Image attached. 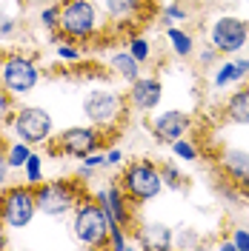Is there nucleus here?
<instances>
[{"mask_svg": "<svg viewBox=\"0 0 249 251\" xmlns=\"http://www.w3.org/2000/svg\"><path fill=\"white\" fill-rule=\"evenodd\" d=\"M37 214V197L31 186H9L0 191V223L12 231L26 228Z\"/></svg>", "mask_w": 249, "mask_h": 251, "instance_id": "f257e3e1", "label": "nucleus"}, {"mask_svg": "<svg viewBox=\"0 0 249 251\" xmlns=\"http://www.w3.org/2000/svg\"><path fill=\"white\" fill-rule=\"evenodd\" d=\"M9 126H12L17 140L29 143V146H40L52 137L55 120L43 106H20V109H15V117Z\"/></svg>", "mask_w": 249, "mask_h": 251, "instance_id": "f03ea898", "label": "nucleus"}, {"mask_svg": "<svg viewBox=\"0 0 249 251\" xmlns=\"http://www.w3.org/2000/svg\"><path fill=\"white\" fill-rule=\"evenodd\" d=\"M72 231L80 246H103V240L109 237L112 226L106 211L100 203H80L75 205V220H72Z\"/></svg>", "mask_w": 249, "mask_h": 251, "instance_id": "7ed1b4c3", "label": "nucleus"}, {"mask_svg": "<svg viewBox=\"0 0 249 251\" xmlns=\"http://www.w3.org/2000/svg\"><path fill=\"white\" fill-rule=\"evenodd\" d=\"M0 83L15 97H26V94H31L37 89L40 72H37V66H34L31 57H26V54H9L0 63Z\"/></svg>", "mask_w": 249, "mask_h": 251, "instance_id": "20e7f679", "label": "nucleus"}, {"mask_svg": "<svg viewBox=\"0 0 249 251\" xmlns=\"http://www.w3.org/2000/svg\"><path fill=\"white\" fill-rule=\"evenodd\" d=\"M94 26H97V12L89 0H66L61 6V23L58 29L75 40H83L94 34Z\"/></svg>", "mask_w": 249, "mask_h": 251, "instance_id": "39448f33", "label": "nucleus"}, {"mask_svg": "<svg viewBox=\"0 0 249 251\" xmlns=\"http://www.w3.org/2000/svg\"><path fill=\"white\" fill-rule=\"evenodd\" d=\"M124 188L135 200H152L163 188V174L152 163H132L124 174Z\"/></svg>", "mask_w": 249, "mask_h": 251, "instance_id": "423d86ee", "label": "nucleus"}, {"mask_svg": "<svg viewBox=\"0 0 249 251\" xmlns=\"http://www.w3.org/2000/svg\"><path fill=\"white\" fill-rule=\"evenodd\" d=\"M34 197H37V211L43 217H66L78 203L72 186H66V183H43V186L37 183Z\"/></svg>", "mask_w": 249, "mask_h": 251, "instance_id": "0eeeda50", "label": "nucleus"}, {"mask_svg": "<svg viewBox=\"0 0 249 251\" xmlns=\"http://www.w3.org/2000/svg\"><path fill=\"white\" fill-rule=\"evenodd\" d=\"M121 111H124V100H121V94H115V92L94 89V92H89L86 97H83V114L89 117L92 126L118 123Z\"/></svg>", "mask_w": 249, "mask_h": 251, "instance_id": "6e6552de", "label": "nucleus"}, {"mask_svg": "<svg viewBox=\"0 0 249 251\" xmlns=\"http://www.w3.org/2000/svg\"><path fill=\"white\" fill-rule=\"evenodd\" d=\"M97 146H100L97 126H69L58 137V151H63L69 157H86L92 154Z\"/></svg>", "mask_w": 249, "mask_h": 251, "instance_id": "1a4fd4ad", "label": "nucleus"}, {"mask_svg": "<svg viewBox=\"0 0 249 251\" xmlns=\"http://www.w3.org/2000/svg\"><path fill=\"white\" fill-rule=\"evenodd\" d=\"M247 37H249V26L241 17H218L215 26H212V46L223 54H232L238 49H244Z\"/></svg>", "mask_w": 249, "mask_h": 251, "instance_id": "9d476101", "label": "nucleus"}, {"mask_svg": "<svg viewBox=\"0 0 249 251\" xmlns=\"http://www.w3.org/2000/svg\"><path fill=\"white\" fill-rule=\"evenodd\" d=\"M160 97H163V89H160V83L155 77H138L132 80V92H129V100H132V106L140 111H152L160 103Z\"/></svg>", "mask_w": 249, "mask_h": 251, "instance_id": "9b49d317", "label": "nucleus"}, {"mask_svg": "<svg viewBox=\"0 0 249 251\" xmlns=\"http://www.w3.org/2000/svg\"><path fill=\"white\" fill-rule=\"evenodd\" d=\"M187 128H189V114H184V111H163V114H157L155 120H152L155 137L169 140V143H175L178 137H184Z\"/></svg>", "mask_w": 249, "mask_h": 251, "instance_id": "f8f14e48", "label": "nucleus"}, {"mask_svg": "<svg viewBox=\"0 0 249 251\" xmlns=\"http://www.w3.org/2000/svg\"><path fill=\"white\" fill-rule=\"evenodd\" d=\"M97 203H100V208L106 211V217H109V226H112V228H115V226H126L129 211H126L124 197H121V191H118L115 186L106 188V191H100V194H97Z\"/></svg>", "mask_w": 249, "mask_h": 251, "instance_id": "ddd939ff", "label": "nucleus"}, {"mask_svg": "<svg viewBox=\"0 0 249 251\" xmlns=\"http://www.w3.org/2000/svg\"><path fill=\"white\" fill-rule=\"evenodd\" d=\"M143 234V240H140V246L143 249H157V251H166L172 246V231L166 228V226H149L146 231H140Z\"/></svg>", "mask_w": 249, "mask_h": 251, "instance_id": "4468645a", "label": "nucleus"}, {"mask_svg": "<svg viewBox=\"0 0 249 251\" xmlns=\"http://www.w3.org/2000/svg\"><path fill=\"white\" fill-rule=\"evenodd\" d=\"M226 114L232 123L247 126L249 123V89H241L229 97V106H226Z\"/></svg>", "mask_w": 249, "mask_h": 251, "instance_id": "2eb2a0df", "label": "nucleus"}, {"mask_svg": "<svg viewBox=\"0 0 249 251\" xmlns=\"http://www.w3.org/2000/svg\"><path fill=\"white\" fill-rule=\"evenodd\" d=\"M249 72V60H235V63H226V66H220V72L215 75V86L223 89L226 83H232V80H241L247 77Z\"/></svg>", "mask_w": 249, "mask_h": 251, "instance_id": "dca6fc26", "label": "nucleus"}, {"mask_svg": "<svg viewBox=\"0 0 249 251\" xmlns=\"http://www.w3.org/2000/svg\"><path fill=\"white\" fill-rule=\"evenodd\" d=\"M109 66L126 80H138V60L129 54V51H118V54H112Z\"/></svg>", "mask_w": 249, "mask_h": 251, "instance_id": "f3484780", "label": "nucleus"}, {"mask_svg": "<svg viewBox=\"0 0 249 251\" xmlns=\"http://www.w3.org/2000/svg\"><path fill=\"white\" fill-rule=\"evenodd\" d=\"M223 166H226L232 174L244 177V180L249 177V154H247V151H226V157H223Z\"/></svg>", "mask_w": 249, "mask_h": 251, "instance_id": "a211bd4d", "label": "nucleus"}, {"mask_svg": "<svg viewBox=\"0 0 249 251\" xmlns=\"http://www.w3.org/2000/svg\"><path fill=\"white\" fill-rule=\"evenodd\" d=\"M29 157H31V146L23 143V140H15L12 146H9V151H6V160H9L12 169H23Z\"/></svg>", "mask_w": 249, "mask_h": 251, "instance_id": "6ab92c4d", "label": "nucleus"}, {"mask_svg": "<svg viewBox=\"0 0 249 251\" xmlns=\"http://www.w3.org/2000/svg\"><path fill=\"white\" fill-rule=\"evenodd\" d=\"M166 37H169V43L175 46V51H178L181 57L192 54V37H189L187 31H181V29H175V26H169V29H166Z\"/></svg>", "mask_w": 249, "mask_h": 251, "instance_id": "aec40b11", "label": "nucleus"}, {"mask_svg": "<svg viewBox=\"0 0 249 251\" xmlns=\"http://www.w3.org/2000/svg\"><path fill=\"white\" fill-rule=\"evenodd\" d=\"M23 172H26V183H29V186L43 183V157L31 151V157L26 160V166H23Z\"/></svg>", "mask_w": 249, "mask_h": 251, "instance_id": "412c9836", "label": "nucleus"}, {"mask_svg": "<svg viewBox=\"0 0 249 251\" xmlns=\"http://www.w3.org/2000/svg\"><path fill=\"white\" fill-rule=\"evenodd\" d=\"M12 117H15V94L0 83V126L12 123Z\"/></svg>", "mask_w": 249, "mask_h": 251, "instance_id": "4be33fe9", "label": "nucleus"}, {"mask_svg": "<svg viewBox=\"0 0 249 251\" xmlns=\"http://www.w3.org/2000/svg\"><path fill=\"white\" fill-rule=\"evenodd\" d=\"M103 6H106V12L112 17H126L135 12V6H138V0H103Z\"/></svg>", "mask_w": 249, "mask_h": 251, "instance_id": "5701e85b", "label": "nucleus"}, {"mask_svg": "<svg viewBox=\"0 0 249 251\" xmlns=\"http://www.w3.org/2000/svg\"><path fill=\"white\" fill-rule=\"evenodd\" d=\"M40 23L46 26V29H58V23H61V6L55 3V6H46L43 12H40Z\"/></svg>", "mask_w": 249, "mask_h": 251, "instance_id": "b1692460", "label": "nucleus"}, {"mask_svg": "<svg viewBox=\"0 0 249 251\" xmlns=\"http://www.w3.org/2000/svg\"><path fill=\"white\" fill-rule=\"evenodd\" d=\"M172 151H175L178 157H184V160H195V157H198L195 146H192V143H187L184 137H178V140L172 143Z\"/></svg>", "mask_w": 249, "mask_h": 251, "instance_id": "393cba45", "label": "nucleus"}, {"mask_svg": "<svg viewBox=\"0 0 249 251\" xmlns=\"http://www.w3.org/2000/svg\"><path fill=\"white\" fill-rule=\"evenodd\" d=\"M129 54H132V57H135V60H146V57H149V43H146V40H143V37H135V40H132V43H129Z\"/></svg>", "mask_w": 249, "mask_h": 251, "instance_id": "a878e982", "label": "nucleus"}, {"mask_svg": "<svg viewBox=\"0 0 249 251\" xmlns=\"http://www.w3.org/2000/svg\"><path fill=\"white\" fill-rule=\"evenodd\" d=\"M58 57L61 60H80V51L75 46H69V43H61L58 46Z\"/></svg>", "mask_w": 249, "mask_h": 251, "instance_id": "bb28decb", "label": "nucleus"}, {"mask_svg": "<svg viewBox=\"0 0 249 251\" xmlns=\"http://www.w3.org/2000/svg\"><path fill=\"white\" fill-rule=\"evenodd\" d=\"M235 249L249 251V231H235Z\"/></svg>", "mask_w": 249, "mask_h": 251, "instance_id": "cd10ccee", "label": "nucleus"}, {"mask_svg": "<svg viewBox=\"0 0 249 251\" xmlns=\"http://www.w3.org/2000/svg\"><path fill=\"white\" fill-rule=\"evenodd\" d=\"M15 31V20L12 17H0V37H9Z\"/></svg>", "mask_w": 249, "mask_h": 251, "instance_id": "c85d7f7f", "label": "nucleus"}, {"mask_svg": "<svg viewBox=\"0 0 249 251\" xmlns=\"http://www.w3.org/2000/svg\"><path fill=\"white\" fill-rule=\"evenodd\" d=\"M9 160H6V154L0 151V186H6V180H9Z\"/></svg>", "mask_w": 249, "mask_h": 251, "instance_id": "c756f323", "label": "nucleus"}, {"mask_svg": "<svg viewBox=\"0 0 249 251\" xmlns=\"http://www.w3.org/2000/svg\"><path fill=\"white\" fill-rule=\"evenodd\" d=\"M166 17H169V20H184L187 12H184V9H178V6H166Z\"/></svg>", "mask_w": 249, "mask_h": 251, "instance_id": "7c9ffc66", "label": "nucleus"}, {"mask_svg": "<svg viewBox=\"0 0 249 251\" xmlns=\"http://www.w3.org/2000/svg\"><path fill=\"white\" fill-rule=\"evenodd\" d=\"M118 163H121V151H118V149H112L109 154H106V166H118Z\"/></svg>", "mask_w": 249, "mask_h": 251, "instance_id": "2f4dec72", "label": "nucleus"}, {"mask_svg": "<svg viewBox=\"0 0 249 251\" xmlns=\"http://www.w3.org/2000/svg\"><path fill=\"white\" fill-rule=\"evenodd\" d=\"M6 246V234H3V223H0V249Z\"/></svg>", "mask_w": 249, "mask_h": 251, "instance_id": "473e14b6", "label": "nucleus"}]
</instances>
